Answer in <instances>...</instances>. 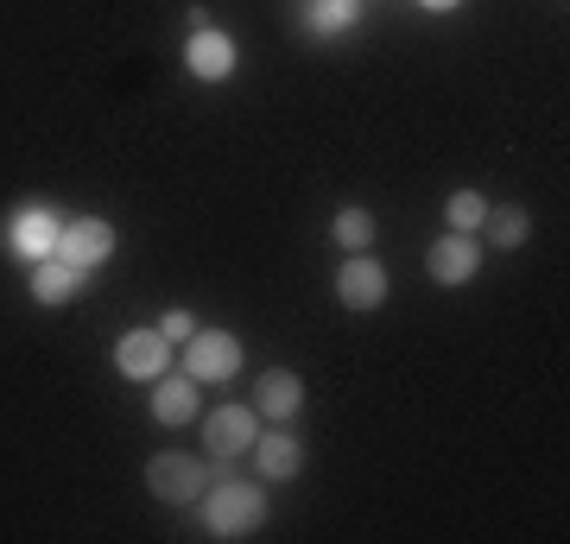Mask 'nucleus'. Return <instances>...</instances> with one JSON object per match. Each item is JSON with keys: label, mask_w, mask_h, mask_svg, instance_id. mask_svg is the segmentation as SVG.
Segmentation results:
<instances>
[{"label": "nucleus", "mask_w": 570, "mask_h": 544, "mask_svg": "<svg viewBox=\"0 0 570 544\" xmlns=\"http://www.w3.org/2000/svg\"><path fill=\"white\" fill-rule=\"evenodd\" d=\"M330 241L343 247V254H367V247H374V216H367L362 202L336 209V222H330Z\"/></svg>", "instance_id": "obj_17"}, {"label": "nucleus", "mask_w": 570, "mask_h": 544, "mask_svg": "<svg viewBox=\"0 0 570 544\" xmlns=\"http://www.w3.org/2000/svg\"><path fill=\"white\" fill-rule=\"evenodd\" d=\"M261 520H266V487L261 482L216 475V482L204 487V525H209V538H247Z\"/></svg>", "instance_id": "obj_1"}, {"label": "nucleus", "mask_w": 570, "mask_h": 544, "mask_svg": "<svg viewBox=\"0 0 570 544\" xmlns=\"http://www.w3.org/2000/svg\"><path fill=\"white\" fill-rule=\"evenodd\" d=\"M247 456H254V475H261V482H298V475H305V444H298L285 424L261 431Z\"/></svg>", "instance_id": "obj_9"}, {"label": "nucleus", "mask_w": 570, "mask_h": 544, "mask_svg": "<svg viewBox=\"0 0 570 544\" xmlns=\"http://www.w3.org/2000/svg\"><path fill=\"white\" fill-rule=\"evenodd\" d=\"M362 26V0H305V32L311 39H343Z\"/></svg>", "instance_id": "obj_15"}, {"label": "nucleus", "mask_w": 570, "mask_h": 544, "mask_svg": "<svg viewBox=\"0 0 570 544\" xmlns=\"http://www.w3.org/2000/svg\"><path fill=\"white\" fill-rule=\"evenodd\" d=\"M209 482H216V468L190 449H153V463H146V487L159 506H197Z\"/></svg>", "instance_id": "obj_2"}, {"label": "nucleus", "mask_w": 570, "mask_h": 544, "mask_svg": "<svg viewBox=\"0 0 570 544\" xmlns=\"http://www.w3.org/2000/svg\"><path fill=\"white\" fill-rule=\"evenodd\" d=\"M425 13H450V7H463V0H419Z\"/></svg>", "instance_id": "obj_20"}, {"label": "nucleus", "mask_w": 570, "mask_h": 544, "mask_svg": "<svg viewBox=\"0 0 570 544\" xmlns=\"http://www.w3.org/2000/svg\"><path fill=\"white\" fill-rule=\"evenodd\" d=\"M425 273H431L438 285H469L475 273H482V241H475V235H456V228H450L444 241H431Z\"/></svg>", "instance_id": "obj_12"}, {"label": "nucleus", "mask_w": 570, "mask_h": 544, "mask_svg": "<svg viewBox=\"0 0 570 544\" xmlns=\"http://www.w3.org/2000/svg\"><path fill=\"white\" fill-rule=\"evenodd\" d=\"M336 298L348 310H381L387 304V266L374 260V254H343V266H336Z\"/></svg>", "instance_id": "obj_8"}, {"label": "nucleus", "mask_w": 570, "mask_h": 544, "mask_svg": "<svg viewBox=\"0 0 570 544\" xmlns=\"http://www.w3.org/2000/svg\"><path fill=\"white\" fill-rule=\"evenodd\" d=\"M261 437V412L254 405H216L204 412V449L209 456H247Z\"/></svg>", "instance_id": "obj_6"}, {"label": "nucleus", "mask_w": 570, "mask_h": 544, "mask_svg": "<svg viewBox=\"0 0 570 544\" xmlns=\"http://www.w3.org/2000/svg\"><path fill=\"white\" fill-rule=\"evenodd\" d=\"M159 336H165V343H171V348H184V343H190V336H197V317H190L184 304H171V310H165V317H159Z\"/></svg>", "instance_id": "obj_19"}, {"label": "nucleus", "mask_w": 570, "mask_h": 544, "mask_svg": "<svg viewBox=\"0 0 570 544\" xmlns=\"http://www.w3.org/2000/svg\"><path fill=\"white\" fill-rule=\"evenodd\" d=\"M197 405H204V386L190 380V374H159L153 380V418L159 424H197Z\"/></svg>", "instance_id": "obj_13"}, {"label": "nucleus", "mask_w": 570, "mask_h": 544, "mask_svg": "<svg viewBox=\"0 0 570 544\" xmlns=\"http://www.w3.org/2000/svg\"><path fill=\"white\" fill-rule=\"evenodd\" d=\"M254 412H261L266 424H292L298 412H305V380L292 374V367H266L261 380H254Z\"/></svg>", "instance_id": "obj_11"}, {"label": "nucleus", "mask_w": 570, "mask_h": 544, "mask_svg": "<svg viewBox=\"0 0 570 544\" xmlns=\"http://www.w3.org/2000/svg\"><path fill=\"white\" fill-rule=\"evenodd\" d=\"M235 39H228L223 26H204V32H190V44H184V70L197 82H228L235 77Z\"/></svg>", "instance_id": "obj_10"}, {"label": "nucleus", "mask_w": 570, "mask_h": 544, "mask_svg": "<svg viewBox=\"0 0 570 544\" xmlns=\"http://www.w3.org/2000/svg\"><path fill=\"white\" fill-rule=\"evenodd\" d=\"M184 374L197 386H223L242 374V336L235 329H197L190 343H184Z\"/></svg>", "instance_id": "obj_3"}, {"label": "nucleus", "mask_w": 570, "mask_h": 544, "mask_svg": "<svg viewBox=\"0 0 570 544\" xmlns=\"http://www.w3.org/2000/svg\"><path fill=\"white\" fill-rule=\"evenodd\" d=\"M115 367H121V380L153 386L159 374H171V343H165L159 329H127L121 343H115Z\"/></svg>", "instance_id": "obj_7"}, {"label": "nucleus", "mask_w": 570, "mask_h": 544, "mask_svg": "<svg viewBox=\"0 0 570 544\" xmlns=\"http://www.w3.org/2000/svg\"><path fill=\"white\" fill-rule=\"evenodd\" d=\"M489 241L501 247V254H513V247H527L532 241V216L520 209V202H489Z\"/></svg>", "instance_id": "obj_16"}, {"label": "nucleus", "mask_w": 570, "mask_h": 544, "mask_svg": "<svg viewBox=\"0 0 570 544\" xmlns=\"http://www.w3.org/2000/svg\"><path fill=\"white\" fill-rule=\"evenodd\" d=\"M58 260L96 273V266L115 260V222L102 216H63V235H58Z\"/></svg>", "instance_id": "obj_5"}, {"label": "nucleus", "mask_w": 570, "mask_h": 544, "mask_svg": "<svg viewBox=\"0 0 570 544\" xmlns=\"http://www.w3.org/2000/svg\"><path fill=\"white\" fill-rule=\"evenodd\" d=\"M82 285H89V273L70 266V260H58V254L32 266V304H51V310H58V304L82 298Z\"/></svg>", "instance_id": "obj_14"}, {"label": "nucleus", "mask_w": 570, "mask_h": 544, "mask_svg": "<svg viewBox=\"0 0 570 544\" xmlns=\"http://www.w3.org/2000/svg\"><path fill=\"white\" fill-rule=\"evenodd\" d=\"M444 222L456 228V235H475V228L489 222V197H482V190H450Z\"/></svg>", "instance_id": "obj_18"}, {"label": "nucleus", "mask_w": 570, "mask_h": 544, "mask_svg": "<svg viewBox=\"0 0 570 544\" xmlns=\"http://www.w3.org/2000/svg\"><path fill=\"white\" fill-rule=\"evenodd\" d=\"M58 235H63V216L51 202H20L13 216H7V254H20L26 266H39L58 254Z\"/></svg>", "instance_id": "obj_4"}]
</instances>
